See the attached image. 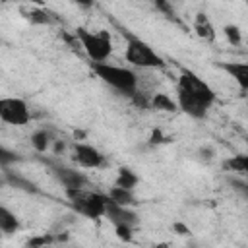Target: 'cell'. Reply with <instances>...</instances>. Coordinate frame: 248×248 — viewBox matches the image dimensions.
Returning <instances> with one entry per match:
<instances>
[{
  "mask_svg": "<svg viewBox=\"0 0 248 248\" xmlns=\"http://www.w3.org/2000/svg\"><path fill=\"white\" fill-rule=\"evenodd\" d=\"M176 93H178L176 107L192 118H205L207 110L215 103L213 89L190 70H184L180 74Z\"/></svg>",
  "mask_w": 248,
  "mask_h": 248,
  "instance_id": "obj_1",
  "label": "cell"
},
{
  "mask_svg": "<svg viewBox=\"0 0 248 248\" xmlns=\"http://www.w3.org/2000/svg\"><path fill=\"white\" fill-rule=\"evenodd\" d=\"M93 72L97 74V78H101L107 85H110L112 89H116L118 93H124L128 97L136 95V87H138V78L132 70L122 68V66H112L108 62H101V64H91Z\"/></svg>",
  "mask_w": 248,
  "mask_h": 248,
  "instance_id": "obj_2",
  "label": "cell"
},
{
  "mask_svg": "<svg viewBox=\"0 0 248 248\" xmlns=\"http://www.w3.org/2000/svg\"><path fill=\"white\" fill-rule=\"evenodd\" d=\"M76 37L79 39L83 50L87 52V56L91 58V64H101L107 62L108 56L112 54V43L107 31H99V33H91L83 27H79L76 31Z\"/></svg>",
  "mask_w": 248,
  "mask_h": 248,
  "instance_id": "obj_3",
  "label": "cell"
},
{
  "mask_svg": "<svg viewBox=\"0 0 248 248\" xmlns=\"http://www.w3.org/2000/svg\"><path fill=\"white\" fill-rule=\"evenodd\" d=\"M70 198V205L83 217L87 219H99L105 215L107 207V196L97 194V192H83V190H74L66 192Z\"/></svg>",
  "mask_w": 248,
  "mask_h": 248,
  "instance_id": "obj_4",
  "label": "cell"
},
{
  "mask_svg": "<svg viewBox=\"0 0 248 248\" xmlns=\"http://www.w3.org/2000/svg\"><path fill=\"white\" fill-rule=\"evenodd\" d=\"M124 56H126V62L138 68H163L165 66L163 56H159L145 41L138 37H128Z\"/></svg>",
  "mask_w": 248,
  "mask_h": 248,
  "instance_id": "obj_5",
  "label": "cell"
},
{
  "mask_svg": "<svg viewBox=\"0 0 248 248\" xmlns=\"http://www.w3.org/2000/svg\"><path fill=\"white\" fill-rule=\"evenodd\" d=\"M0 120L12 126H25L31 120L27 103L17 97H2L0 99Z\"/></svg>",
  "mask_w": 248,
  "mask_h": 248,
  "instance_id": "obj_6",
  "label": "cell"
},
{
  "mask_svg": "<svg viewBox=\"0 0 248 248\" xmlns=\"http://www.w3.org/2000/svg\"><path fill=\"white\" fill-rule=\"evenodd\" d=\"M103 217H107L114 227H130V229H134L138 225V221H140L136 211H132L130 207L118 205V203L110 202L108 198H107V207H105V215Z\"/></svg>",
  "mask_w": 248,
  "mask_h": 248,
  "instance_id": "obj_7",
  "label": "cell"
},
{
  "mask_svg": "<svg viewBox=\"0 0 248 248\" xmlns=\"http://www.w3.org/2000/svg\"><path fill=\"white\" fill-rule=\"evenodd\" d=\"M72 159L83 169H99L105 165V155L89 143H76Z\"/></svg>",
  "mask_w": 248,
  "mask_h": 248,
  "instance_id": "obj_8",
  "label": "cell"
},
{
  "mask_svg": "<svg viewBox=\"0 0 248 248\" xmlns=\"http://www.w3.org/2000/svg\"><path fill=\"white\" fill-rule=\"evenodd\" d=\"M54 176L58 178V182L66 188V192H74V190H83V186L87 184V178L81 170L64 167V165H56L52 167Z\"/></svg>",
  "mask_w": 248,
  "mask_h": 248,
  "instance_id": "obj_9",
  "label": "cell"
},
{
  "mask_svg": "<svg viewBox=\"0 0 248 248\" xmlns=\"http://www.w3.org/2000/svg\"><path fill=\"white\" fill-rule=\"evenodd\" d=\"M221 68L234 78V81L240 85L242 91H246V87H248V64H244V62H223Z\"/></svg>",
  "mask_w": 248,
  "mask_h": 248,
  "instance_id": "obj_10",
  "label": "cell"
},
{
  "mask_svg": "<svg viewBox=\"0 0 248 248\" xmlns=\"http://www.w3.org/2000/svg\"><path fill=\"white\" fill-rule=\"evenodd\" d=\"M4 178H6V184H8V186H14V188L23 190V192H27V194H37V192H39L37 184L31 182L29 178L21 176L19 172H14V170H8V169H6V170H4Z\"/></svg>",
  "mask_w": 248,
  "mask_h": 248,
  "instance_id": "obj_11",
  "label": "cell"
},
{
  "mask_svg": "<svg viewBox=\"0 0 248 248\" xmlns=\"http://www.w3.org/2000/svg\"><path fill=\"white\" fill-rule=\"evenodd\" d=\"M110 202L118 203V205H124V207H130L136 203V196L132 190H124V188H118V186H112L108 196H107Z\"/></svg>",
  "mask_w": 248,
  "mask_h": 248,
  "instance_id": "obj_12",
  "label": "cell"
},
{
  "mask_svg": "<svg viewBox=\"0 0 248 248\" xmlns=\"http://www.w3.org/2000/svg\"><path fill=\"white\" fill-rule=\"evenodd\" d=\"M17 229H19L17 217H16L8 207H4V205L0 203V231L6 232V234H12V232H16Z\"/></svg>",
  "mask_w": 248,
  "mask_h": 248,
  "instance_id": "obj_13",
  "label": "cell"
},
{
  "mask_svg": "<svg viewBox=\"0 0 248 248\" xmlns=\"http://www.w3.org/2000/svg\"><path fill=\"white\" fill-rule=\"evenodd\" d=\"M138 174L132 170V169H128V167H122L120 170H118V176H116V184L114 186H118V188H124V190H134L136 188V184H138Z\"/></svg>",
  "mask_w": 248,
  "mask_h": 248,
  "instance_id": "obj_14",
  "label": "cell"
},
{
  "mask_svg": "<svg viewBox=\"0 0 248 248\" xmlns=\"http://www.w3.org/2000/svg\"><path fill=\"white\" fill-rule=\"evenodd\" d=\"M151 107L155 110H163V112H174L178 108L176 103L169 95H165V93H155L153 99H151Z\"/></svg>",
  "mask_w": 248,
  "mask_h": 248,
  "instance_id": "obj_15",
  "label": "cell"
},
{
  "mask_svg": "<svg viewBox=\"0 0 248 248\" xmlns=\"http://www.w3.org/2000/svg\"><path fill=\"white\" fill-rule=\"evenodd\" d=\"M223 167H225L227 170L244 174V172L248 170V157H246V155H234V157L227 159V161L223 163Z\"/></svg>",
  "mask_w": 248,
  "mask_h": 248,
  "instance_id": "obj_16",
  "label": "cell"
},
{
  "mask_svg": "<svg viewBox=\"0 0 248 248\" xmlns=\"http://www.w3.org/2000/svg\"><path fill=\"white\" fill-rule=\"evenodd\" d=\"M31 145H33L39 153L46 151L48 145H50V134H48L46 130H37V132H33V136H31Z\"/></svg>",
  "mask_w": 248,
  "mask_h": 248,
  "instance_id": "obj_17",
  "label": "cell"
},
{
  "mask_svg": "<svg viewBox=\"0 0 248 248\" xmlns=\"http://www.w3.org/2000/svg\"><path fill=\"white\" fill-rule=\"evenodd\" d=\"M17 161H21L19 153H16V151H12V149H8V147L0 145V167L14 165V163H17Z\"/></svg>",
  "mask_w": 248,
  "mask_h": 248,
  "instance_id": "obj_18",
  "label": "cell"
},
{
  "mask_svg": "<svg viewBox=\"0 0 248 248\" xmlns=\"http://www.w3.org/2000/svg\"><path fill=\"white\" fill-rule=\"evenodd\" d=\"M225 35H227V39L232 45H238L240 43V29L236 25H225Z\"/></svg>",
  "mask_w": 248,
  "mask_h": 248,
  "instance_id": "obj_19",
  "label": "cell"
},
{
  "mask_svg": "<svg viewBox=\"0 0 248 248\" xmlns=\"http://www.w3.org/2000/svg\"><path fill=\"white\" fill-rule=\"evenodd\" d=\"M116 229V236L120 238V240H132V231L134 229H130V227H114Z\"/></svg>",
  "mask_w": 248,
  "mask_h": 248,
  "instance_id": "obj_20",
  "label": "cell"
},
{
  "mask_svg": "<svg viewBox=\"0 0 248 248\" xmlns=\"http://www.w3.org/2000/svg\"><path fill=\"white\" fill-rule=\"evenodd\" d=\"M172 227H174V231H176L178 234H190V229H188L186 225H182V223H174Z\"/></svg>",
  "mask_w": 248,
  "mask_h": 248,
  "instance_id": "obj_21",
  "label": "cell"
},
{
  "mask_svg": "<svg viewBox=\"0 0 248 248\" xmlns=\"http://www.w3.org/2000/svg\"><path fill=\"white\" fill-rule=\"evenodd\" d=\"M231 184H232V186H234L236 190H240L242 194H246V192H248V190H246V184H244V182H238V180H231Z\"/></svg>",
  "mask_w": 248,
  "mask_h": 248,
  "instance_id": "obj_22",
  "label": "cell"
},
{
  "mask_svg": "<svg viewBox=\"0 0 248 248\" xmlns=\"http://www.w3.org/2000/svg\"><path fill=\"white\" fill-rule=\"evenodd\" d=\"M6 186V178H4V174L0 176V188H4Z\"/></svg>",
  "mask_w": 248,
  "mask_h": 248,
  "instance_id": "obj_23",
  "label": "cell"
}]
</instances>
